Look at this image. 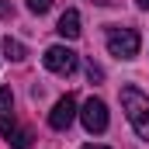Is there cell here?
I'll list each match as a JSON object with an SVG mask.
<instances>
[{
    "label": "cell",
    "mask_w": 149,
    "mask_h": 149,
    "mask_svg": "<svg viewBox=\"0 0 149 149\" xmlns=\"http://www.w3.org/2000/svg\"><path fill=\"white\" fill-rule=\"evenodd\" d=\"M142 49V35L135 28H108V52L118 59H135Z\"/></svg>",
    "instance_id": "cell-2"
},
{
    "label": "cell",
    "mask_w": 149,
    "mask_h": 149,
    "mask_svg": "<svg viewBox=\"0 0 149 149\" xmlns=\"http://www.w3.org/2000/svg\"><path fill=\"white\" fill-rule=\"evenodd\" d=\"M0 14H7V3H3V0H0Z\"/></svg>",
    "instance_id": "cell-13"
},
{
    "label": "cell",
    "mask_w": 149,
    "mask_h": 149,
    "mask_svg": "<svg viewBox=\"0 0 149 149\" xmlns=\"http://www.w3.org/2000/svg\"><path fill=\"white\" fill-rule=\"evenodd\" d=\"M49 7H52V0H28V10L31 14H45Z\"/></svg>",
    "instance_id": "cell-10"
},
{
    "label": "cell",
    "mask_w": 149,
    "mask_h": 149,
    "mask_svg": "<svg viewBox=\"0 0 149 149\" xmlns=\"http://www.w3.org/2000/svg\"><path fill=\"white\" fill-rule=\"evenodd\" d=\"M56 31L63 38H80V31H83V28H80V14H76V10H66V14L59 17V28H56Z\"/></svg>",
    "instance_id": "cell-7"
},
{
    "label": "cell",
    "mask_w": 149,
    "mask_h": 149,
    "mask_svg": "<svg viewBox=\"0 0 149 149\" xmlns=\"http://www.w3.org/2000/svg\"><path fill=\"white\" fill-rule=\"evenodd\" d=\"M14 94H10V87H0V132L3 135H10L17 125H14Z\"/></svg>",
    "instance_id": "cell-6"
},
{
    "label": "cell",
    "mask_w": 149,
    "mask_h": 149,
    "mask_svg": "<svg viewBox=\"0 0 149 149\" xmlns=\"http://www.w3.org/2000/svg\"><path fill=\"white\" fill-rule=\"evenodd\" d=\"M87 76H90V83H94V80H104V70H101L97 63H87Z\"/></svg>",
    "instance_id": "cell-11"
},
{
    "label": "cell",
    "mask_w": 149,
    "mask_h": 149,
    "mask_svg": "<svg viewBox=\"0 0 149 149\" xmlns=\"http://www.w3.org/2000/svg\"><path fill=\"white\" fill-rule=\"evenodd\" d=\"M83 149H108V146H83Z\"/></svg>",
    "instance_id": "cell-14"
},
{
    "label": "cell",
    "mask_w": 149,
    "mask_h": 149,
    "mask_svg": "<svg viewBox=\"0 0 149 149\" xmlns=\"http://www.w3.org/2000/svg\"><path fill=\"white\" fill-rule=\"evenodd\" d=\"M80 118H83V128H87V132H104V128H108V108H104V101L90 97V101L83 104Z\"/></svg>",
    "instance_id": "cell-4"
},
{
    "label": "cell",
    "mask_w": 149,
    "mask_h": 149,
    "mask_svg": "<svg viewBox=\"0 0 149 149\" xmlns=\"http://www.w3.org/2000/svg\"><path fill=\"white\" fill-rule=\"evenodd\" d=\"M135 3H139V7H142V10H149V0H135Z\"/></svg>",
    "instance_id": "cell-12"
},
{
    "label": "cell",
    "mask_w": 149,
    "mask_h": 149,
    "mask_svg": "<svg viewBox=\"0 0 149 149\" xmlns=\"http://www.w3.org/2000/svg\"><path fill=\"white\" fill-rule=\"evenodd\" d=\"M3 56H7V59H14V63H21V59H24V45H21V42H17V38H3Z\"/></svg>",
    "instance_id": "cell-8"
},
{
    "label": "cell",
    "mask_w": 149,
    "mask_h": 149,
    "mask_svg": "<svg viewBox=\"0 0 149 149\" xmlns=\"http://www.w3.org/2000/svg\"><path fill=\"white\" fill-rule=\"evenodd\" d=\"M7 142H10L14 149H28L31 146V132H28V128H14V132L7 135Z\"/></svg>",
    "instance_id": "cell-9"
},
{
    "label": "cell",
    "mask_w": 149,
    "mask_h": 149,
    "mask_svg": "<svg viewBox=\"0 0 149 149\" xmlns=\"http://www.w3.org/2000/svg\"><path fill=\"white\" fill-rule=\"evenodd\" d=\"M42 63H45V70H52V73L70 76V73H76V66H80V56H76L73 49H66V45H52V49H45Z\"/></svg>",
    "instance_id": "cell-3"
},
{
    "label": "cell",
    "mask_w": 149,
    "mask_h": 149,
    "mask_svg": "<svg viewBox=\"0 0 149 149\" xmlns=\"http://www.w3.org/2000/svg\"><path fill=\"white\" fill-rule=\"evenodd\" d=\"M73 118H76V97H73V94H66V97H63V101L52 108V114H49V125L63 132V128H70V125H73Z\"/></svg>",
    "instance_id": "cell-5"
},
{
    "label": "cell",
    "mask_w": 149,
    "mask_h": 149,
    "mask_svg": "<svg viewBox=\"0 0 149 149\" xmlns=\"http://www.w3.org/2000/svg\"><path fill=\"white\" fill-rule=\"evenodd\" d=\"M121 111L132 121L135 135L149 142V97L139 90V87H121Z\"/></svg>",
    "instance_id": "cell-1"
}]
</instances>
